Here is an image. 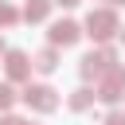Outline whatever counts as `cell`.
<instances>
[{"instance_id": "cell-9", "label": "cell", "mask_w": 125, "mask_h": 125, "mask_svg": "<svg viewBox=\"0 0 125 125\" xmlns=\"http://www.w3.org/2000/svg\"><path fill=\"white\" fill-rule=\"evenodd\" d=\"M90 102H94V94H90V90H78V94L70 98V105H74V109H86Z\"/></svg>"}, {"instance_id": "cell-5", "label": "cell", "mask_w": 125, "mask_h": 125, "mask_svg": "<svg viewBox=\"0 0 125 125\" xmlns=\"http://www.w3.org/2000/svg\"><path fill=\"white\" fill-rule=\"evenodd\" d=\"M109 62H113V51H90V55L82 59V74H86V78H94V74H102Z\"/></svg>"}, {"instance_id": "cell-3", "label": "cell", "mask_w": 125, "mask_h": 125, "mask_svg": "<svg viewBox=\"0 0 125 125\" xmlns=\"http://www.w3.org/2000/svg\"><path fill=\"white\" fill-rule=\"evenodd\" d=\"M78 35H82V31H78L74 20H59V23L51 27V47H70Z\"/></svg>"}, {"instance_id": "cell-4", "label": "cell", "mask_w": 125, "mask_h": 125, "mask_svg": "<svg viewBox=\"0 0 125 125\" xmlns=\"http://www.w3.org/2000/svg\"><path fill=\"white\" fill-rule=\"evenodd\" d=\"M23 102H27V105H35V109H55V105H59V98H55V90H51V86H27Z\"/></svg>"}, {"instance_id": "cell-8", "label": "cell", "mask_w": 125, "mask_h": 125, "mask_svg": "<svg viewBox=\"0 0 125 125\" xmlns=\"http://www.w3.org/2000/svg\"><path fill=\"white\" fill-rule=\"evenodd\" d=\"M47 8H51V0H31V4L23 8V16H27V20H43Z\"/></svg>"}, {"instance_id": "cell-11", "label": "cell", "mask_w": 125, "mask_h": 125, "mask_svg": "<svg viewBox=\"0 0 125 125\" xmlns=\"http://www.w3.org/2000/svg\"><path fill=\"white\" fill-rule=\"evenodd\" d=\"M0 23H16V8L12 4H0Z\"/></svg>"}, {"instance_id": "cell-6", "label": "cell", "mask_w": 125, "mask_h": 125, "mask_svg": "<svg viewBox=\"0 0 125 125\" xmlns=\"http://www.w3.org/2000/svg\"><path fill=\"white\" fill-rule=\"evenodd\" d=\"M27 70H31L27 55H23V51H8V78H23Z\"/></svg>"}, {"instance_id": "cell-1", "label": "cell", "mask_w": 125, "mask_h": 125, "mask_svg": "<svg viewBox=\"0 0 125 125\" xmlns=\"http://www.w3.org/2000/svg\"><path fill=\"white\" fill-rule=\"evenodd\" d=\"M86 27H90V35H94V39H105V35H113V31H117V16H113V12H90Z\"/></svg>"}, {"instance_id": "cell-12", "label": "cell", "mask_w": 125, "mask_h": 125, "mask_svg": "<svg viewBox=\"0 0 125 125\" xmlns=\"http://www.w3.org/2000/svg\"><path fill=\"white\" fill-rule=\"evenodd\" d=\"M105 125H125V113H109V117H105Z\"/></svg>"}, {"instance_id": "cell-2", "label": "cell", "mask_w": 125, "mask_h": 125, "mask_svg": "<svg viewBox=\"0 0 125 125\" xmlns=\"http://www.w3.org/2000/svg\"><path fill=\"white\" fill-rule=\"evenodd\" d=\"M121 86H125V70H121V66H109L105 82L98 86V98H102V102H117V98H121Z\"/></svg>"}, {"instance_id": "cell-14", "label": "cell", "mask_w": 125, "mask_h": 125, "mask_svg": "<svg viewBox=\"0 0 125 125\" xmlns=\"http://www.w3.org/2000/svg\"><path fill=\"white\" fill-rule=\"evenodd\" d=\"M59 4H66V8H70V4H78V0H59Z\"/></svg>"}, {"instance_id": "cell-15", "label": "cell", "mask_w": 125, "mask_h": 125, "mask_svg": "<svg viewBox=\"0 0 125 125\" xmlns=\"http://www.w3.org/2000/svg\"><path fill=\"white\" fill-rule=\"evenodd\" d=\"M121 43H125V31H121Z\"/></svg>"}, {"instance_id": "cell-13", "label": "cell", "mask_w": 125, "mask_h": 125, "mask_svg": "<svg viewBox=\"0 0 125 125\" xmlns=\"http://www.w3.org/2000/svg\"><path fill=\"white\" fill-rule=\"evenodd\" d=\"M4 125H27V121H20V117H4Z\"/></svg>"}, {"instance_id": "cell-7", "label": "cell", "mask_w": 125, "mask_h": 125, "mask_svg": "<svg viewBox=\"0 0 125 125\" xmlns=\"http://www.w3.org/2000/svg\"><path fill=\"white\" fill-rule=\"evenodd\" d=\"M35 66H39L43 74H51V70L59 66V55H55V47H47V51H39V55H35Z\"/></svg>"}, {"instance_id": "cell-16", "label": "cell", "mask_w": 125, "mask_h": 125, "mask_svg": "<svg viewBox=\"0 0 125 125\" xmlns=\"http://www.w3.org/2000/svg\"><path fill=\"white\" fill-rule=\"evenodd\" d=\"M113 4H125V0H113Z\"/></svg>"}, {"instance_id": "cell-10", "label": "cell", "mask_w": 125, "mask_h": 125, "mask_svg": "<svg viewBox=\"0 0 125 125\" xmlns=\"http://www.w3.org/2000/svg\"><path fill=\"white\" fill-rule=\"evenodd\" d=\"M12 98H16V94H12V86H8V82H0V109H8V105H12Z\"/></svg>"}]
</instances>
